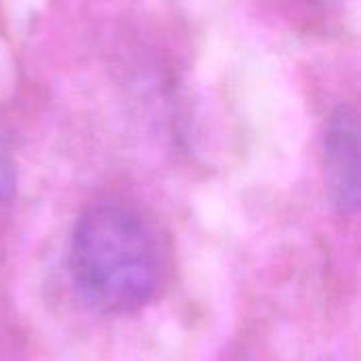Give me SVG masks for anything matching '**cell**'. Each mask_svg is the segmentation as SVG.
<instances>
[{"label":"cell","instance_id":"obj_1","mask_svg":"<svg viewBox=\"0 0 361 361\" xmlns=\"http://www.w3.org/2000/svg\"><path fill=\"white\" fill-rule=\"evenodd\" d=\"M68 264L80 296L106 313L146 307L165 277V252L154 226L121 203H102L80 216Z\"/></svg>","mask_w":361,"mask_h":361},{"label":"cell","instance_id":"obj_2","mask_svg":"<svg viewBox=\"0 0 361 361\" xmlns=\"http://www.w3.org/2000/svg\"><path fill=\"white\" fill-rule=\"evenodd\" d=\"M324 180L332 205L353 214L360 203V129L351 108H341L328 125L324 144Z\"/></svg>","mask_w":361,"mask_h":361},{"label":"cell","instance_id":"obj_3","mask_svg":"<svg viewBox=\"0 0 361 361\" xmlns=\"http://www.w3.org/2000/svg\"><path fill=\"white\" fill-rule=\"evenodd\" d=\"M307 2L322 4V6H332V4H338V2H343V0H307Z\"/></svg>","mask_w":361,"mask_h":361}]
</instances>
